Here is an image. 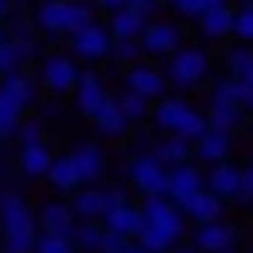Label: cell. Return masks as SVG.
I'll return each mask as SVG.
<instances>
[{"mask_svg": "<svg viewBox=\"0 0 253 253\" xmlns=\"http://www.w3.org/2000/svg\"><path fill=\"white\" fill-rule=\"evenodd\" d=\"M198 190H205V175L198 171V168L190 164H175V168H168V198L175 201V205H186L190 198H194V194H198Z\"/></svg>", "mask_w": 253, "mask_h": 253, "instance_id": "cell-7", "label": "cell"}, {"mask_svg": "<svg viewBox=\"0 0 253 253\" xmlns=\"http://www.w3.org/2000/svg\"><path fill=\"white\" fill-rule=\"evenodd\" d=\"M19 223H38V220H34L30 205L23 201V194L0 190V231L4 227H19Z\"/></svg>", "mask_w": 253, "mask_h": 253, "instance_id": "cell-20", "label": "cell"}, {"mask_svg": "<svg viewBox=\"0 0 253 253\" xmlns=\"http://www.w3.org/2000/svg\"><path fill=\"white\" fill-rule=\"evenodd\" d=\"M153 153H157V157L164 160L168 168H175V164H186V157L194 153V145H190L182 134H171V138H164V142H160Z\"/></svg>", "mask_w": 253, "mask_h": 253, "instance_id": "cell-32", "label": "cell"}, {"mask_svg": "<svg viewBox=\"0 0 253 253\" xmlns=\"http://www.w3.org/2000/svg\"><path fill=\"white\" fill-rule=\"evenodd\" d=\"M8 38H11V45L19 48L23 60H30V56L38 52V41H34V34H30V26H26V23H19L15 30H8Z\"/></svg>", "mask_w": 253, "mask_h": 253, "instance_id": "cell-40", "label": "cell"}, {"mask_svg": "<svg viewBox=\"0 0 253 253\" xmlns=\"http://www.w3.org/2000/svg\"><path fill=\"white\" fill-rule=\"evenodd\" d=\"M89 19H93V8H89L86 0H41L38 11H34V23L45 34H52V38L75 34Z\"/></svg>", "mask_w": 253, "mask_h": 253, "instance_id": "cell-1", "label": "cell"}, {"mask_svg": "<svg viewBox=\"0 0 253 253\" xmlns=\"http://www.w3.org/2000/svg\"><path fill=\"white\" fill-rule=\"evenodd\" d=\"M231 38H238L242 45H253V4L246 0L242 8H235V26H231Z\"/></svg>", "mask_w": 253, "mask_h": 253, "instance_id": "cell-37", "label": "cell"}, {"mask_svg": "<svg viewBox=\"0 0 253 253\" xmlns=\"http://www.w3.org/2000/svg\"><path fill=\"white\" fill-rule=\"evenodd\" d=\"M205 130H209V116H201V112H194V108H190V112H186V119L179 123V130H175V134H182L190 145H194L201 134H205Z\"/></svg>", "mask_w": 253, "mask_h": 253, "instance_id": "cell-39", "label": "cell"}, {"mask_svg": "<svg viewBox=\"0 0 253 253\" xmlns=\"http://www.w3.org/2000/svg\"><path fill=\"white\" fill-rule=\"evenodd\" d=\"M0 179H4V164H0Z\"/></svg>", "mask_w": 253, "mask_h": 253, "instance_id": "cell-54", "label": "cell"}, {"mask_svg": "<svg viewBox=\"0 0 253 253\" xmlns=\"http://www.w3.org/2000/svg\"><path fill=\"white\" fill-rule=\"evenodd\" d=\"M108 101V89L97 75H79V86H75V104H79L82 116H93L101 104Z\"/></svg>", "mask_w": 253, "mask_h": 253, "instance_id": "cell-19", "label": "cell"}, {"mask_svg": "<svg viewBox=\"0 0 253 253\" xmlns=\"http://www.w3.org/2000/svg\"><path fill=\"white\" fill-rule=\"evenodd\" d=\"M205 75H209V56L201 52V48H190V45L182 48V45H179V48L171 52L168 79H171L175 86H182V89H186V86H198Z\"/></svg>", "mask_w": 253, "mask_h": 253, "instance_id": "cell-4", "label": "cell"}, {"mask_svg": "<svg viewBox=\"0 0 253 253\" xmlns=\"http://www.w3.org/2000/svg\"><path fill=\"white\" fill-rule=\"evenodd\" d=\"M126 171H130L134 190H142L145 198H149V194H168V164L157 153H138V157H130Z\"/></svg>", "mask_w": 253, "mask_h": 253, "instance_id": "cell-3", "label": "cell"}, {"mask_svg": "<svg viewBox=\"0 0 253 253\" xmlns=\"http://www.w3.org/2000/svg\"><path fill=\"white\" fill-rule=\"evenodd\" d=\"M227 153H231V134L216 130V126H209L205 134L194 142V157L205 160V164H220V160H227Z\"/></svg>", "mask_w": 253, "mask_h": 253, "instance_id": "cell-17", "label": "cell"}, {"mask_svg": "<svg viewBox=\"0 0 253 253\" xmlns=\"http://www.w3.org/2000/svg\"><path fill=\"white\" fill-rule=\"evenodd\" d=\"M89 119L97 123V130H101L104 138H119V134H126V126H130V119L123 116V108H119L116 97H108V101H104Z\"/></svg>", "mask_w": 253, "mask_h": 253, "instance_id": "cell-21", "label": "cell"}, {"mask_svg": "<svg viewBox=\"0 0 253 253\" xmlns=\"http://www.w3.org/2000/svg\"><path fill=\"white\" fill-rule=\"evenodd\" d=\"M182 212H186L194 223L220 220V216H223V198H220V194H212V190L205 186V190H198V194H194V198L182 205Z\"/></svg>", "mask_w": 253, "mask_h": 253, "instance_id": "cell-18", "label": "cell"}, {"mask_svg": "<svg viewBox=\"0 0 253 253\" xmlns=\"http://www.w3.org/2000/svg\"><path fill=\"white\" fill-rule=\"evenodd\" d=\"M15 15V0H0V23H8Z\"/></svg>", "mask_w": 253, "mask_h": 253, "instance_id": "cell-47", "label": "cell"}, {"mask_svg": "<svg viewBox=\"0 0 253 253\" xmlns=\"http://www.w3.org/2000/svg\"><path fill=\"white\" fill-rule=\"evenodd\" d=\"M48 168H52V149H48L45 138L30 142V145H19V171L23 175L41 179V175H48Z\"/></svg>", "mask_w": 253, "mask_h": 253, "instance_id": "cell-14", "label": "cell"}, {"mask_svg": "<svg viewBox=\"0 0 253 253\" xmlns=\"http://www.w3.org/2000/svg\"><path fill=\"white\" fill-rule=\"evenodd\" d=\"M71 157H75V168H79L82 182H97L104 175V153L97 149V142H79Z\"/></svg>", "mask_w": 253, "mask_h": 253, "instance_id": "cell-22", "label": "cell"}, {"mask_svg": "<svg viewBox=\"0 0 253 253\" xmlns=\"http://www.w3.org/2000/svg\"><path fill=\"white\" fill-rule=\"evenodd\" d=\"M238 198H246V201H253V164L242 171V190H238Z\"/></svg>", "mask_w": 253, "mask_h": 253, "instance_id": "cell-45", "label": "cell"}, {"mask_svg": "<svg viewBox=\"0 0 253 253\" xmlns=\"http://www.w3.org/2000/svg\"><path fill=\"white\" fill-rule=\"evenodd\" d=\"M19 67H23V56H19L15 45H11V38H4L0 41V79L11 75V71H19Z\"/></svg>", "mask_w": 253, "mask_h": 253, "instance_id": "cell-41", "label": "cell"}, {"mask_svg": "<svg viewBox=\"0 0 253 253\" xmlns=\"http://www.w3.org/2000/svg\"><path fill=\"white\" fill-rule=\"evenodd\" d=\"M138 41H142V48L153 52V56H171L175 48L182 45V34H179L175 23H145V30H142Z\"/></svg>", "mask_w": 253, "mask_h": 253, "instance_id": "cell-9", "label": "cell"}, {"mask_svg": "<svg viewBox=\"0 0 253 253\" xmlns=\"http://www.w3.org/2000/svg\"><path fill=\"white\" fill-rule=\"evenodd\" d=\"M41 86H45L48 93H56V97L75 93V86H79V67H75L71 56H48V60L41 63Z\"/></svg>", "mask_w": 253, "mask_h": 253, "instance_id": "cell-5", "label": "cell"}, {"mask_svg": "<svg viewBox=\"0 0 253 253\" xmlns=\"http://www.w3.org/2000/svg\"><path fill=\"white\" fill-rule=\"evenodd\" d=\"M205 186L212 190V194H220L223 201L227 198H238V190H242V168L227 164V160H220V164H212V171H209Z\"/></svg>", "mask_w": 253, "mask_h": 253, "instance_id": "cell-16", "label": "cell"}, {"mask_svg": "<svg viewBox=\"0 0 253 253\" xmlns=\"http://www.w3.org/2000/svg\"><path fill=\"white\" fill-rule=\"evenodd\" d=\"M216 253H238V250H235V246H223V250H216Z\"/></svg>", "mask_w": 253, "mask_h": 253, "instance_id": "cell-52", "label": "cell"}, {"mask_svg": "<svg viewBox=\"0 0 253 253\" xmlns=\"http://www.w3.org/2000/svg\"><path fill=\"white\" fill-rule=\"evenodd\" d=\"M104 227L134 242V238H138V231L145 227V212H142L138 205H130V201H123V205H116L108 216H104Z\"/></svg>", "mask_w": 253, "mask_h": 253, "instance_id": "cell-11", "label": "cell"}, {"mask_svg": "<svg viewBox=\"0 0 253 253\" xmlns=\"http://www.w3.org/2000/svg\"><path fill=\"white\" fill-rule=\"evenodd\" d=\"M145 23H149V19L138 15L134 8H119V11H112L108 30H112V38H142Z\"/></svg>", "mask_w": 253, "mask_h": 253, "instance_id": "cell-26", "label": "cell"}, {"mask_svg": "<svg viewBox=\"0 0 253 253\" xmlns=\"http://www.w3.org/2000/svg\"><path fill=\"white\" fill-rule=\"evenodd\" d=\"M142 52H145V48H142L138 38H112V48H108V56L119 60V63H138Z\"/></svg>", "mask_w": 253, "mask_h": 253, "instance_id": "cell-36", "label": "cell"}, {"mask_svg": "<svg viewBox=\"0 0 253 253\" xmlns=\"http://www.w3.org/2000/svg\"><path fill=\"white\" fill-rule=\"evenodd\" d=\"M134 242L142 246L145 253H168L175 242H179V235H171V231H164V227H153V223H145V227L138 231Z\"/></svg>", "mask_w": 253, "mask_h": 253, "instance_id": "cell-30", "label": "cell"}, {"mask_svg": "<svg viewBox=\"0 0 253 253\" xmlns=\"http://www.w3.org/2000/svg\"><path fill=\"white\" fill-rule=\"evenodd\" d=\"M168 253H201V250H198V246H194V242H190V246H179V242H175V246H171V250H168Z\"/></svg>", "mask_w": 253, "mask_h": 253, "instance_id": "cell-48", "label": "cell"}, {"mask_svg": "<svg viewBox=\"0 0 253 253\" xmlns=\"http://www.w3.org/2000/svg\"><path fill=\"white\" fill-rule=\"evenodd\" d=\"M160 4H179V0H160Z\"/></svg>", "mask_w": 253, "mask_h": 253, "instance_id": "cell-53", "label": "cell"}, {"mask_svg": "<svg viewBox=\"0 0 253 253\" xmlns=\"http://www.w3.org/2000/svg\"><path fill=\"white\" fill-rule=\"evenodd\" d=\"M15 4H23V0H15Z\"/></svg>", "mask_w": 253, "mask_h": 253, "instance_id": "cell-55", "label": "cell"}, {"mask_svg": "<svg viewBox=\"0 0 253 253\" xmlns=\"http://www.w3.org/2000/svg\"><path fill=\"white\" fill-rule=\"evenodd\" d=\"M227 75H235V79H253V48L250 45H238L227 52Z\"/></svg>", "mask_w": 253, "mask_h": 253, "instance_id": "cell-34", "label": "cell"}, {"mask_svg": "<svg viewBox=\"0 0 253 253\" xmlns=\"http://www.w3.org/2000/svg\"><path fill=\"white\" fill-rule=\"evenodd\" d=\"M23 116H26V108L19 101H11V97L0 89V142H4V138H15Z\"/></svg>", "mask_w": 253, "mask_h": 253, "instance_id": "cell-31", "label": "cell"}, {"mask_svg": "<svg viewBox=\"0 0 253 253\" xmlns=\"http://www.w3.org/2000/svg\"><path fill=\"white\" fill-rule=\"evenodd\" d=\"M0 89H4L11 101H19L23 108H30V104L38 101V82H34V75H26L23 67L11 71V75H4V79H0Z\"/></svg>", "mask_w": 253, "mask_h": 253, "instance_id": "cell-23", "label": "cell"}, {"mask_svg": "<svg viewBox=\"0 0 253 253\" xmlns=\"http://www.w3.org/2000/svg\"><path fill=\"white\" fill-rule=\"evenodd\" d=\"M194 246L201 253H216L223 246H235V227H227L223 220H209V223H198L194 231Z\"/></svg>", "mask_w": 253, "mask_h": 253, "instance_id": "cell-15", "label": "cell"}, {"mask_svg": "<svg viewBox=\"0 0 253 253\" xmlns=\"http://www.w3.org/2000/svg\"><path fill=\"white\" fill-rule=\"evenodd\" d=\"M198 4H201V11H205L209 4H227V0H198Z\"/></svg>", "mask_w": 253, "mask_h": 253, "instance_id": "cell-50", "label": "cell"}, {"mask_svg": "<svg viewBox=\"0 0 253 253\" xmlns=\"http://www.w3.org/2000/svg\"><path fill=\"white\" fill-rule=\"evenodd\" d=\"M45 138V126H41V119H23L15 130V142L19 145H30V142H41Z\"/></svg>", "mask_w": 253, "mask_h": 253, "instance_id": "cell-42", "label": "cell"}, {"mask_svg": "<svg viewBox=\"0 0 253 253\" xmlns=\"http://www.w3.org/2000/svg\"><path fill=\"white\" fill-rule=\"evenodd\" d=\"M116 101H119V108H123V116L130 119V123L149 116V97H142L138 89H130V86H126V93H119Z\"/></svg>", "mask_w": 253, "mask_h": 253, "instance_id": "cell-35", "label": "cell"}, {"mask_svg": "<svg viewBox=\"0 0 253 253\" xmlns=\"http://www.w3.org/2000/svg\"><path fill=\"white\" fill-rule=\"evenodd\" d=\"M71 238H75V250H79V253H97V250H101V238H104V223L79 220L75 231H71Z\"/></svg>", "mask_w": 253, "mask_h": 253, "instance_id": "cell-28", "label": "cell"}, {"mask_svg": "<svg viewBox=\"0 0 253 253\" xmlns=\"http://www.w3.org/2000/svg\"><path fill=\"white\" fill-rule=\"evenodd\" d=\"M34 253H79V250H75V238H67V235H45V231H38Z\"/></svg>", "mask_w": 253, "mask_h": 253, "instance_id": "cell-38", "label": "cell"}, {"mask_svg": "<svg viewBox=\"0 0 253 253\" xmlns=\"http://www.w3.org/2000/svg\"><path fill=\"white\" fill-rule=\"evenodd\" d=\"M198 26L209 41H220V38H231V26H235V8L231 4H209L205 11L198 15Z\"/></svg>", "mask_w": 253, "mask_h": 253, "instance_id": "cell-12", "label": "cell"}, {"mask_svg": "<svg viewBox=\"0 0 253 253\" xmlns=\"http://www.w3.org/2000/svg\"><path fill=\"white\" fill-rule=\"evenodd\" d=\"M250 82H253V79H250Z\"/></svg>", "mask_w": 253, "mask_h": 253, "instance_id": "cell-57", "label": "cell"}, {"mask_svg": "<svg viewBox=\"0 0 253 253\" xmlns=\"http://www.w3.org/2000/svg\"><path fill=\"white\" fill-rule=\"evenodd\" d=\"M45 179L52 182L60 194H71V190L82 186V175H79V168H75V157H71V153H67V157H52V168H48Z\"/></svg>", "mask_w": 253, "mask_h": 253, "instance_id": "cell-24", "label": "cell"}, {"mask_svg": "<svg viewBox=\"0 0 253 253\" xmlns=\"http://www.w3.org/2000/svg\"><path fill=\"white\" fill-rule=\"evenodd\" d=\"M186 112H190L186 101H179V97H160L157 108H153V123H157L160 130H168V134H175L179 123L186 119Z\"/></svg>", "mask_w": 253, "mask_h": 253, "instance_id": "cell-25", "label": "cell"}, {"mask_svg": "<svg viewBox=\"0 0 253 253\" xmlns=\"http://www.w3.org/2000/svg\"><path fill=\"white\" fill-rule=\"evenodd\" d=\"M123 253H145V250H142V246H130V242H126V246H123Z\"/></svg>", "mask_w": 253, "mask_h": 253, "instance_id": "cell-49", "label": "cell"}, {"mask_svg": "<svg viewBox=\"0 0 253 253\" xmlns=\"http://www.w3.org/2000/svg\"><path fill=\"white\" fill-rule=\"evenodd\" d=\"M123 190L119 186H86V190H75L71 198V212L79 220H104L116 205H123Z\"/></svg>", "mask_w": 253, "mask_h": 253, "instance_id": "cell-2", "label": "cell"}, {"mask_svg": "<svg viewBox=\"0 0 253 253\" xmlns=\"http://www.w3.org/2000/svg\"><path fill=\"white\" fill-rule=\"evenodd\" d=\"M142 212H145V223L164 227V231H171V235H182V209L175 205L168 194H149Z\"/></svg>", "mask_w": 253, "mask_h": 253, "instance_id": "cell-8", "label": "cell"}, {"mask_svg": "<svg viewBox=\"0 0 253 253\" xmlns=\"http://www.w3.org/2000/svg\"><path fill=\"white\" fill-rule=\"evenodd\" d=\"M212 97H216V101H235V104H242V108H246V97H250V82H246V79H235V75H227V79L216 82Z\"/></svg>", "mask_w": 253, "mask_h": 253, "instance_id": "cell-33", "label": "cell"}, {"mask_svg": "<svg viewBox=\"0 0 253 253\" xmlns=\"http://www.w3.org/2000/svg\"><path fill=\"white\" fill-rule=\"evenodd\" d=\"M126 86L130 89H138L142 97H157L160 101V93H168V79L157 71V67H149V63H134V67H126Z\"/></svg>", "mask_w": 253, "mask_h": 253, "instance_id": "cell-13", "label": "cell"}, {"mask_svg": "<svg viewBox=\"0 0 253 253\" xmlns=\"http://www.w3.org/2000/svg\"><path fill=\"white\" fill-rule=\"evenodd\" d=\"M126 8H134L138 15H145V19H149L153 11L160 8V0H126Z\"/></svg>", "mask_w": 253, "mask_h": 253, "instance_id": "cell-44", "label": "cell"}, {"mask_svg": "<svg viewBox=\"0 0 253 253\" xmlns=\"http://www.w3.org/2000/svg\"><path fill=\"white\" fill-rule=\"evenodd\" d=\"M126 242H130V238H123V235H116V231L104 227V238H101V250H97V253H123Z\"/></svg>", "mask_w": 253, "mask_h": 253, "instance_id": "cell-43", "label": "cell"}, {"mask_svg": "<svg viewBox=\"0 0 253 253\" xmlns=\"http://www.w3.org/2000/svg\"><path fill=\"white\" fill-rule=\"evenodd\" d=\"M75 223H79V216L71 212V205H63V201H48V205L38 209V231H45V235H67L71 238Z\"/></svg>", "mask_w": 253, "mask_h": 253, "instance_id": "cell-10", "label": "cell"}, {"mask_svg": "<svg viewBox=\"0 0 253 253\" xmlns=\"http://www.w3.org/2000/svg\"><path fill=\"white\" fill-rule=\"evenodd\" d=\"M34 242H38V223H19V227H4L0 250L4 253H34Z\"/></svg>", "mask_w": 253, "mask_h": 253, "instance_id": "cell-27", "label": "cell"}, {"mask_svg": "<svg viewBox=\"0 0 253 253\" xmlns=\"http://www.w3.org/2000/svg\"><path fill=\"white\" fill-rule=\"evenodd\" d=\"M238 119H242V104L235 101H216L212 97V112H209V126H216V130H238Z\"/></svg>", "mask_w": 253, "mask_h": 253, "instance_id": "cell-29", "label": "cell"}, {"mask_svg": "<svg viewBox=\"0 0 253 253\" xmlns=\"http://www.w3.org/2000/svg\"><path fill=\"white\" fill-rule=\"evenodd\" d=\"M71 48H75V56H82V60H104L108 48H112V30L89 19L86 26H79V30L71 34Z\"/></svg>", "mask_w": 253, "mask_h": 253, "instance_id": "cell-6", "label": "cell"}, {"mask_svg": "<svg viewBox=\"0 0 253 253\" xmlns=\"http://www.w3.org/2000/svg\"><path fill=\"white\" fill-rule=\"evenodd\" d=\"M246 108H253V82H250V97H246Z\"/></svg>", "mask_w": 253, "mask_h": 253, "instance_id": "cell-51", "label": "cell"}, {"mask_svg": "<svg viewBox=\"0 0 253 253\" xmlns=\"http://www.w3.org/2000/svg\"><path fill=\"white\" fill-rule=\"evenodd\" d=\"M93 4H97V8H104L108 15H112V11H119V8H126V0H93Z\"/></svg>", "mask_w": 253, "mask_h": 253, "instance_id": "cell-46", "label": "cell"}, {"mask_svg": "<svg viewBox=\"0 0 253 253\" xmlns=\"http://www.w3.org/2000/svg\"><path fill=\"white\" fill-rule=\"evenodd\" d=\"M250 4H253V0H250Z\"/></svg>", "mask_w": 253, "mask_h": 253, "instance_id": "cell-56", "label": "cell"}]
</instances>
